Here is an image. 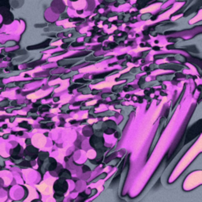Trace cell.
<instances>
[{
	"label": "cell",
	"instance_id": "cell-1",
	"mask_svg": "<svg viewBox=\"0 0 202 202\" xmlns=\"http://www.w3.org/2000/svg\"><path fill=\"white\" fill-rule=\"evenodd\" d=\"M201 120H199L197 123H195L194 125L190 128V130H189V132H188V134H187V140H186L185 144H187V143H188L189 141H192L194 137H196L197 136V134H201V130H197V129L198 128V127H201Z\"/></svg>",
	"mask_w": 202,
	"mask_h": 202
},
{
	"label": "cell",
	"instance_id": "cell-2",
	"mask_svg": "<svg viewBox=\"0 0 202 202\" xmlns=\"http://www.w3.org/2000/svg\"><path fill=\"white\" fill-rule=\"evenodd\" d=\"M50 41H51V39H47L45 42L42 43V44H39V45L28 47H27V49H28V50H33V49H37V48H44V47H47V46L49 45V42H50Z\"/></svg>",
	"mask_w": 202,
	"mask_h": 202
},
{
	"label": "cell",
	"instance_id": "cell-3",
	"mask_svg": "<svg viewBox=\"0 0 202 202\" xmlns=\"http://www.w3.org/2000/svg\"><path fill=\"white\" fill-rule=\"evenodd\" d=\"M188 61L193 63V64H197V65H198L200 67L201 66V60L200 58H194V57L191 56V58H189V59H188Z\"/></svg>",
	"mask_w": 202,
	"mask_h": 202
},
{
	"label": "cell",
	"instance_id": "cell-4",
	"mask_svg": "<svg viewBox=\"0 0 202 202\" xmlns=\"http://www.w3.org/2000/svg\"><path fill=\"white\" fill-rule=\"evenodd\" d=\"M150 0H138L137 1V8L138 9H141V8H143L145 6V5L147 4Z\"/></svg>",
	"mask_w": 202,
	"mask_h": 202
},
{
	"label": "cell",
	"instance_id": "cell-5",
	"mask_svg": "<svg viewBox=\"0 0 202 202\" xmlns=\"http://www.w3.org/2000/svg\"><path fill=\"white\" fill-rule=\"evenodd\" d=\"M45 61H37V62H34V63H32L30 64H28V66L29 67H35L37 65H39V64H42V63H44Z\"/></svg>",
	"mask_w": 202,
	"mask_h": 202
},
{
	"label": "cell",
	"instance_id": "cell-6",
	"mask_svg": "<svg viewBox=\"0 0 202 202\" xmlns=\"http://www.w3.org/2000/svg\"><path fill=\"white\" fill-rule=\"evenodd\" d=\"M89 52H80L78 53V54H76V55H72L70 58H75V57H79V56H84V55H88Z\"/></svg>",
	"mask_w": 202,
	"mask_h": 202
},
{
	"label": "cell",
	"instance_id": "cell-7",
	"mask_svg": "<svg viewBox=\"0 0 202 202\" xmlns=\"http://www.w3.org/2000/svg\"><path fill=\"white\" fill-rule=\"evenodd\" d=\"M21 166H25V167H30V163L28 161H24L20 164Z\"/></svg>",
	"mask_w": 202,
	"mask_h": 202
},
{
	"label": "cell",
	"instance_id": "cell-8",
	"mask_svg": "<svg viewBox=\"0 0 202 202\" xmlns=\"http://www.w3.org/2000/svg\"><path fill=\"white\" fill-rule=\"evenodd\" d=\"M105 132H106V134H112V133H114V130H112V129H108Z\"/></svg>",
	"mask_w": 202,
	"mask_h": 202
},
{
	"label": "cell",
	"instance_id": "cell-9",
	"mask_svg": "<svg viewBox=\"0 0 202 202\" xmlns=\"http://www.w3.org/2000/svg\"><path fill=\"white\" fill-rule=\"evenodd\" d=\"M89 171V168L87 167V166H83V171L84 172H86V171Z\"/></svg>",
	"mask_w": 202,
	"mask_h": 202
},
{
	"label": "cell",
	"instance_id": "cell-10",
	"mask_svg": "<svg viewBox=\"0 0 202 202\" xmlns=\"http://www.w3.org/2000/svg\"><path fill=\"white\" fill-rule=\"evenodd\" d=\"M101 48V45H100V46H96V47H94L92 49L94 51H97V50H99V49H100Z\"/></svg>",
	"mask_w": 202,
	"mask_h": 202
},
{
	"label": "cell",
	"instance_id": "cell-11",
	"mask_svg": "<svg viewBox=\"0 0 202 202\" xmlns=\"http://www.w3.org/2000/svg\"><path fill=\"white\" fill-rule=\"evenodd\" d=\"M73 46H81V45H83V43H81V44H76V43H74V44H73Z\"/></svg>",
	"mask_w": 202,
	"mask_h": 202
},
{
	"label": "cell",
	"instance_id": "cell-12",
	"mask_svg": "<svg viewBox=\"0 0 202 202\" xmlns=\"http://www.w3.org/2000/svg\"><path fill=\"white\" fill-rule=\"evenodd\" d=\"M153 49H154V50H157V51H159V50H160V47H153Z\"/></svg>",
	"mask_w": 202,
	"mask_h": 202
},
{
	"label": "cell",
	"instance_id": "cell-13",
	"mask_svg": "<svg viewBox=\"0 0 202 202\" xmlns=\"http://www.w3.org/2000/svg\"><path fill=\"white\" fill-rule=\"evenodd\" d=\"M9 56H10V57H13L14 55H13V54H9Z\"/></svg>",
	"mask_w": 202,
	"mask_h": 202
},
{
	"label": "cell",
	"instance_id": "cell-14",
	"mask_svg": "<svg viewBox=\"0 0 202 202\" xmlns=\"http://www.w3.org/2000/svg\"><path fill=\"white\" fill-rule=\"evenodd\" d=\"M4 56H3V55H0V58H3Z\"/></svg>",
	"mask_w": 202,
	"mask_h": 202
},
{
	"label": "cell",
	"instance_id": "cell-15",
	"mask_svg": "<svg viewBox=\"0 0 202 202\" xmlns=\"http://www.w3.org/2000/svg\"><path fill=\"white\" fill-rule=\"evenodd\" d=\"M71 1H77V0H71Z\"/></svg>",
	"mask_w": 202,
	"mask_h": 202
}]
</instances>
